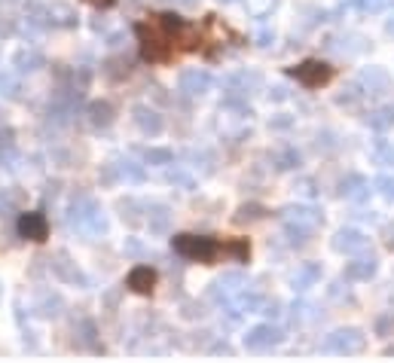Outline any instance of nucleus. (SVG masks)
Wrapping results in <instances>:
<instances>
[{
  "mask_svg": "<svg viewBox=\"0 0 394 363\" xmlns=\"http://www.w3.org/2000/svg\"><path fill=\"white\" fill-rule=\"evenodd\" d=\"M12 64H16L19 70H37V68H43V55L34 52V49H19Z\"/></svg>",
  "mask_w": 394,
  "mask_h": 363,
  "instance_id": "obj_12",
  "label": "nucleus"
},
{
  "mask_svg": "<svg viewBox=\"0 0 394 363\" xmlns=\"http://www.w3.org/2000/svg\"><path fill=\"white\" fill-rule=\"evenodd\" d=\"M92 6H114V0H89Z\"/></svg>",
  "mask_w": 394,
  "mask_h": 363,
  "instance_id": "obj_20",
  "label": "nucleus"
},
{
  "mask_svg": "<svg viewBox=\"0 0 394 363\" xmlns=\"http://www.w3.org/2000/svg\"><path fill=\"white\" fill-rule=\"evenodd\" d=\"M324 348L336 354H357L364 348V336H361V330H340L324 342Z\"/></svg>",
  "mask_w": 394,
  "mask_h": 363,
  "instance_id": "obj_3",
  "label": "nucleus"
},
{
  "mask_svg": "<svg viewBox=\"0 0 394 363\" xmlns=\"http://www.w3.org/2000/svg\"><path fill=\"white\" fill-rule=\"evenodd\" d=\"M227 3H229V0H227Z\"/></svg>",
  "mask_w": 394,
  "mask_h": 363,
  "instance_id": "obj_22",
  "label": "nucleus"
},
{
  "mask_svg": "<svg viewBox=\"0 0 394 363\" xmlns=\"http://www.w3.org/2000/svg\"><path fill=\"white\" fill-rule=\"evenodd\" d=\"M141 49H144V59L147 61H165L168 55H172V46H168V37L163 31H156V28H150V37H147V31H141Z\"/></svg>",
  "mask_w": 394,
  "mask_h": 363,
  "instance_id": "obj_2",
  "label": "nucleus"
},
{
  "mask_svg": "<svg viewBox=\"0 0 394 363\" xmlns=\"http://www.w3.org/2000/svg\"><path fill=\"white\" fill-rule=\"evenodd\" d=\"M174 251L187 260H202V262H211L217 256V245L211 238H196V235H178L174 238Z\"/></svg>",
  "mask_w": 394,
  "mask_h": 363,
  "instance_id": "obj_1",
  "label": "nucleus"
},
{
  "mask_svg": "<svg viewBox=\"0 0 394 363\" xmlns=\"http://www.w3.org/2000/svg\"><path fill=\"white\" fill-rule=\"evenodd\" d=\"M49 21H55V25H74L76 12L70 10L68 3H52L49 6Z\"/></svg>",
  "mask_w": 394,
  "mask_h": 363,
  "instance_id": "obj_14",
  "label": "nucleus"
},
{
  "mask_svg": "<svg viewBox=\"0 0 394 363\" xmlns=\"http://www.w3.org/2000/svg\"><path fill=\"white\" fill-rule=\"evenodd\" d=\"M147 162H172V153H168V149H150Z\"/></svg>",
  "mask_w": 394,
  "mask_h": 363,
  "instance_id": "obj_18",
  "label": "nucleus"
},
{
  "mask_svg": "<svg viewBox=\"0 0 394 363\" xmlns=\"http://www.w3.org/2000/svg\"><path fill=\"white\" fill-rule=\"evenodd\" d=\"M0 89H6L3 95H10V98H16L19 95V80L12 74H0Z\"/></svg>",
  "mask_w": 394,
  "mask_h": 363,
  "instance_id": "obj_16",
  "label": "nucleus"
},
{
  "mask_svg": "<svg viewBox=\"0 0 394 363\" xmlns=\"http://www.w3.org/2000/svg\"><path fill=\"white\" fill-rule=\"evenodd\" d=\"M89 123H92L95 128H107L110 123H114V107H110L107 101H95L92 107H89Z\"/></svg>",
  "mask_w": 394,
  "mask_h": 363,
  "instance_id": "obj_10",
  "label": "nucleus"
},
{
  "mask_svg": "<svg viewBox=\"0 0 394 363\" xmlns=\"http://www.w3.org/2000/svg\"><path fill=\"white\" fill-rule=\"evenodd\" d=\"M367 247V238L355 229H346L336 235V251H346V253H355V251H364Z\"/></svg>",
  "mask_w": 394,
  "mask_h": 363,
  "instance_id": "obj_9",
  "label": "nucleus"
},
{
  "mask_svg": "<svg viewBox=\"0 0 394 363\" xmlns=\"http://www.w3.org/2000/svg\"><path fill=\"white\" fill-rule=\"evenodd\" d=\"M135 119H138V125L144 128L147 134H159V132H163V119H159V113L147 110V107H135Z\"/></svg>",
  "mask_w": 394,
  "mask_h": 363,
  "instance_id": "obj_11",
  "label": "nucleus"
},
{
  "mask_svg": "<svg viewBox=\"0 0 394 363\" xmlns=\"http://www.w3.org/2000/svg\"><path fill=\"white\" fill-rule=\"evenodd\" d=\"M330 74H333V70H330L327 64H321V61H306V64H300V68L293 70V76H297L302 85H309V89L324 85L330 80Z\"/></svg>",
  "mask_w": 394,
  "mask_h": 363,
  "instance_id": "obj_5",
  "label": "nucleus"
},
{
  "mask_svg": "<svg viewBox=\"0 0 394 363\" xmlns=\"http://www.w3.org/2000/svg\"><path fill=\"white\" fill-rule=\"evenodd\" d=\"M153 284H156V272H153L150 266H138V269H132V275H129V287L135 290V293H150Z\"/></svg>",
  "mask_w": 394,
  "mask_h": 363,
  "instance_id": "obj_8",
  "label": "nucleus"
},
{
  "mask_svg": "<svg viewBox=\"0 0 394 363\" xmlns=\"http://www.w3.org/2000/svg\"><path fill=\"white\" fill-rule=\"evenodd\" d=\"M281 342V330H276L272 324H263V326H254V330L245 336V348L251 351H266V348L278 345Z\"/></svg>",
  "mask_w": 394,
  "mask_h": 363,
  "instance_id": "obj_4",
  "label": "nucleus"
},
{
  "mask_svg": "<svg viewBox=\"0 0 394 363\" xmlns=\"http://www.w3.org/2000/svg\"><path fill=\"white\" fill-rule=\"evenodd\" d=\"M211 85V76L205 74V70H184L180 74V92H187V95H202Z\"/></svg>",
  "mask_w": 394,
  "mask_h": 363,
  "instance_id": "obj_6",
  "label": "nucleus"
},
{
  "mask_svg": "<svg viewBox=\"0 0 394 363\" xmlns=\"http://www.w3.org/2000/svg\"><path fill=\"white\" fill-rule=\"evenodd\" d=\"M388 31H391V34H394V21H388Z\"/></svg>",
  "mask_w": 394,
  "mask_h": 363,
  "instance_id": "obj_21",
  "label": "nucleus"
},
{
  "mask_svg": "<svg viewBox=\"0 0 394 363\" xmlns=\"http://www.w3.org/2000/svg\"><path fill=\"white\" fill-rule=\"evenodd\" d=\"M272 6H276V0H248V10L254 12V16H266Z\"/></svg>",
  "mask_w": 394,
  "mask_h": 363,
  "instance_id": "obj_17",
  "label": "nucleus"
},
{
  "mask_svg": "<svg viewBox=\"0 0 394 363\" xmlns=\"http://www.w3.org/2000/svg\"><path fill=\"white\" fill-rule=\"evenodd\" d=\"M376 187H382L385 196L394 198V180H391V177H379V180H376Z\"/></svg>",
  "mask_w": 394,
  "mask_h": 363,
  "instance_id": "obj_19",
  "label": "nucleus"
},
{
  "mask_svg": "<svg viewBox=\"0 0 394 363\" xmlns=\"http://www.w3.org/2000/svg\"><path fill=\"white\" fill-rule=\"evenodd\" d=\"M52 269H55V272H59V278H61V281H70V284H74V281H80V284H86V278L80 275V269H76V266H68L65 253H59V256H55Z\"/></svg>",
  "mask_w": 394,
  "mask_h": 363,
  "instance_id": "obj_13",
  "label": "nucleus"
},
{
  "mask_svg": "<svg viewBox=\"0 0 394 363\" xmlns=\"http://www.w3.org/2000/svg\"><path fill=\"white\" fill-rule=\"evenodd\" d=\"M19 232L25 235V238H34V241H43L49 226H46V217L43 214H25L22 223H19Z\"/></svg>",
  "mask_w": 394,
  "mask_h": 363,
  "instance_id": "obj_7",
  "label": "nucleus"
},
{
  "mask_svg": "<svg viewBox=\"0 0 394 363\" xmlns=\"http://www.w3.org/2000/svg\"><path fill=\"white\" fill-rule=\"evenodd\" d=\"M373 272H376V262L373 260H357L349 266V278H370Z\"/></svg>",
  "mask_w": 394,
  "mask_h": 363,
  "instance_id": "obj_15",
  "label": "nucleus"
}]
</instances>
